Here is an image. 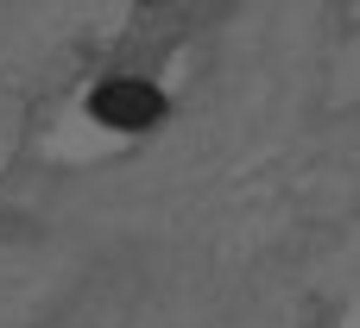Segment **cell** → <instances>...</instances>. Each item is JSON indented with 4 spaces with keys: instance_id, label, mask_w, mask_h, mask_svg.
I'll return each instance as SVG.
<instances>
[{
    "instance_id": "1",
    "label": "cell",
    "mask_w": 360,
    "mask_h": 328,
    "mask_svg": "<svg viewBox=\"0 0 360 328\" xmlns=\"http://www.w3.org/2000/svg\"><path fill=\"white\" fill-rule=\"evenodd\" d=\"M158 114H165V95H158L152 82H139V76H114V82L95 88V120H101V126L139 133V126H152Z\"/></svg>"
}]
</instances>
